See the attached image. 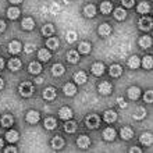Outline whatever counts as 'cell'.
Listing matches in <instances>:
<instances>
[{
  "label": "cell",
  "instance_id": "obj_1",
  "mask_svg": "<svg viewBox=\"0 0 153 153\" xmlns=\"http://www.w3.org/2000/svg\"><path fill=\"white\" fill-rule=\"evenodd\" d=\"M18 91H20V95L24 97H28L32 95L33 92V88H32V84L31 82H22V84L18 86Z\"/></svg>",
  "mask_w": 153,
  "mask_h": 153
},
{
  "label": "cell",
  "instance_id": "obj_35",
  "mask_svg": "<svg viewBox=\"0 0 153 153\" xmlns=\"http://www.w3.org/2000/svg\"><path fill=\"white\" fill-rule=\"evenodd\" d=\"M145 116H146V111L143 107H138V109L134 111V118H135V120H142Z\"/></svg>",
  "mask_w": 153,
  "mask_h": 153
},
{
  "label": "cell",
  "instance_id": "obj_49",
  "mask_svg": "<svg viewBox=\"0 0 153 153\" xmlns=\"http://www.w3.org/2000/svg\"><path fill=\"white\" fill-rule=\"evenodd\" d=\"M6 152H13V153H16L17 149H16V148H7V149H6Z\"/></svg>",
  "mask_w": 153,
  "mask_h": 153
},
{
  "label": "cell",
  "instance_id": "obj_6",
  "mask_svg": "<svg viewBox=\"0 0 153 153\" xmlns=\"http://www.w3.org/2000/svg\"><path fill=\"white\" fill-rule=\"evenodd\" d=\"M43 97H45V100H53L54 97H56V89L54 88H46L43 91Z\"/></svg>",
  "mask_w": 153,
  "mask_h": 153
},
{
  "label": "cell",
  "instance_id": "obj_17",
  "mask_svg": "<svg viewBox=\"0 0 153 153\" xmlns=\"http://www.w3.org/2000/svg\"><path fill=\"white\" fill-rule=\"evenodd\" d=\"M64 93L67 95V96H74L76 93V88H75V85L74 84H65L64 85Z\"/></svg>",
  "mask_w": 153,
  "mask_h": 153
},
{
  "label": "cell",
  "instance_id": "obj_24",
  "mask_svg": "<svg viewBox=\"0 0 153 153\" xmlns=\"http://www.w3.org/2000/svg\"><path fill=\"white\" fill-rule=\"evenodd\" d=\"M6 139H7L8 142H11V143H14V142L18 141V132H17V131H14V129H11V131H8V132L6 134Z\"/></svg>",
  "mask_w": 153,
  "mask_h": 153
},
{
  "label": "cell",
  "instance_id": "obj_52",
  "mask_svg": "<svg viewBox=\"0 0 153 153\" xmlns=\"http://www.w3.org/2000/svg\"><path fill=\"white\" fill-rule=\"evenodd\" d=\"M3 67H4V60L3 59H0V70L3 68Z\"/></svg>",
  "mask_w": 153,
  "mask_h": 153
},
{
  "label": "cell",
  "instance_id": "obj_54",
  "mask_svg": "<svg viewBox=\"0 0 153 153\" xmlns=\"http://www.w3.org/2000/svg\"><path fill=\"white\" fill-rule=\"evenodd\" d=\"M36 84H42V78H36Z\"/></svg>",
  "mask_w": 153,
  "mask_h": 153
},
{
  "label": "cell",
  "instance_id": "obj_47",
  "mask_svg": "<svg viewBox=\"0 0 153 153\" xmlns=\"http://www.w3.org/2000/svg\"><path fill=\"white\" fill-rule=\"evenodd\" d=\"M117 102H118V106H120V107H125V106H127V103L124 102V99H123V97H118V99H117Z\"/></svg>",
  "mask_w": 153,
  "mask_h": 153
},
{
  "label": "cell",
  "instance_id": "obj_44",
  "mask_svg": "<svg viewBox=\"0 0 153 153\" xmlns=\"http://www.w3.org/2000/svg\"><path fill=\"white\" fill-rule=\"evenodd\" d=\"M143 99H145L146 103H152V100H153V92H152V91H148V92L145 93Z\"/></svg>",
  "mask_w": 153,
  "mask_h": 153
},
{
  "label": "cell",
  "instance_id": "obj_12",
  "mask_svg": "<svg viewBox=\"0 0 153 153\" xmlns=\"http://www.w3.org/2000/svg\"><path fill=\"white\" fill-rule=\"evenodd\" d=\"M99 92L102 93V95H109V93H111V85H110V82H102L100 85H99Z\"/></svg>",
  "mask_w": 153,
  "mask_h": 153
},
{
  "label": "cell",
  "instance_id": "obj_20",
  "mask_svg": "<svg viewBox=\"0 0 153 153\" xmlns=\"http://www.w3.org/2000/svg\"><path fill=\"white\" fill-rule=\"evenodd\" d=\"M103 138H105L106 141H113L114 138H116V131L113 128H106L103 131Z\"/></svg>",
  "mask_w": 153,
  "mask_h": 153
},
{
  "label": "cell",
  "instance_id": "obj_53",
  "mask_svg": "<svg viewBox=\"0 0 153 153\" xmlns=\"http://www.w3.org/2000/svg\"><path fill=\"white\" fill-rule=\"evenodd\" d=\"M3 86H4V82H3V79L0 78V89H3Z\"/></svg>",
  "mask_w": 153,
  "mask_h": 153
},
{
  "label": "cell",
  "instance_id": "obj_8",
  "mask_svg": "<svg viewBox=\"0 0 153 153\" xmlns=\"http://www.w3.org/2000/svg\"><path fill=\"white\" fill-rule=\"evenodd\" d=\"M20 50H21V43L18 40H13L11 43L8 45V52L11 54H17V53H20Z\"/></svg>",
  "mask_w": 153,
  "mask_h": 153
},
{
  "label": "cell",
  "instance_id": "obj_42",
  "mask_svg": "<svg viewBox=\"0 0 153 153\" xmlns=\"http://www.w3.org/2000/svg\"><path fill=\"white\" fill-rule=\"evenodd\" d=\"M149 4L148 3H141L139 6H138V13H141V14H146V13H149Z\"/></svg>",
  "mask_w": 153,
  "mask_h": 153
},
{
  "label": "cell",
  "instance_id": "obj_33",
  "mask_svg": "<svg viewBox=\"0 0 153 153\" xmlns=\"http://www.w3.org/2000/svg\"><path fill=\"white\" fill-rule=\"evenodd\" d=\"M111 8H113V6H111L110 1H103V3L100 4V11L103 13V14H109V13H111Z\"/></svg>",
  "mask_w": 153,
  "mask_h": 153
},
{
  "label": "cell",
  "instance_id": "obj_21",
  "mask_svg": "<svg viewBox=\"0 0 153 153\" xmlns=\"http://www.w3.org/2000/svg\"><path fill=\"white\" fill-rule=\"evenodd\" d=\"M38 57H39V60H42V61H49L52 56H50V52H49V50L40 49L39 52H38Z\"/></svg>",
  "mask_w": 153,
  "mask_h": 153
},
{
  "label": "cell",
  "instance_id": "obj_34",
  "mask_svg": "<svg viewBox=\"0 0 153 153\" xmlns=\"http://www.w3.org/2000/svg\"><path fill=\"white\" fill-rule=\"evenodd\" d=\"M56 125H57L56 120H54V118H52V117H49V118H46V120H45V128H46V129H54V128H56Z\"/></svg>",
  "mask_w": 153,
  "mask_h": 153
},
{
  "label": "cell",
  "instance_id": "obj_29",
  "mask_svg": "<svg viewBox=\"0 0 153 153\" xmlns=\"http://www.w3.org/2000/svg\"><path fill=\"white\" fill-rule=\"evenodd\" d=\"M54 33V28H53V25L48 24V25H43L42 27V35L43 36H50Z\"/></svg>",
  "mask_w": 153,
  "mask_h": 153
},
{
  "label": "cell",
  "instance_id": "obj_55",
  "mask_svg": "<svg viewBox=\"0 0 153 153\" xmlns=\"http://www.w3.org/2000/svg\"><path fill=\"white\" fill-rule=\"evenodd\" d=\"M1 146H3V141H1V139H0V148H1Z\"/></svg>",
  "mask_w": 153,
  "mask_h": 153
},
{
  "label": "cell",
  "instance_id": "obj_19",
  "mask_svg": "<svg viewBox=\"0 0 153 153\" xmlns=\"http://www.w3.org/2000/svg\"><path fill=\"white\" fill-rule=\"evenodd\" d=\"M8 68L11 70V71H18L21 68V61L18 59H11V60L8 61Z\"/></svg>",
  "mask_w": 153,
  "mask_h": 153
},
{
  "label": "cell",
  "instance_id": "obj_37",
  "mask_svg": "<svg viewBox=\"0 0 153 153\" xmlns=\"http://www.w3.org/2000/svg\"><path fill=\"white\" fill-rule=\"evenodd\" d=\"M13 121H14V120H13V117L8 116V114H6V116L1 117V121H0V123H1V125H3V127H11Z\"/></svg>",
  "mask_w": 153,
  "mask_h": 153
},
{
  "label": "cell",
  "instance_id": "obj_3",
  "mask_svg": "<svg viewBox=\"0 0 153 153\" xmlns=\"http://www.w3.org/2000/svg\"><path fill=\"white\" fill-rule=\"evenodd\" d=\"M152 18H149V17H143V18L139 20V28L142 31H149L152 28Z\"/></svg>",
  "mask_w": 153,
  "mask_h": 153
},
{
  "label": "cell",
  "instance_id": "obj_5",
  "mask_svg": "<svg viewBox=\"0 0 153 153\" xmlns=\"http://www.w3.org/2000/svg\"><path fill=\"white\" fill-rule=\"evenodd\" d=\"M59 116H60V118H63V120L67 121L73 117V111H71L70 107H61L60 111H59Z\"/></svg>",
  "mask_w": 153,
  "mask_h": 153
},
{
  "label": "cell",
  "instance_id": "obj_18",
  "mask_svg": "<svg viewBox=\"0 0 153 153\" xmlns=\"http://www.w3.org/2000/svg\"><path fill=\"white\" fill-rule=\"evenodd\" d=\"M139 141H141V143L142 145H146V146H150L152 145V141H153V138H152V135L150 134H142L141 135V138H139Z\"/></svg>",
  "mask_w": 153,
  "mask_h": 153
},
{
  "label": "cell",
  "instance_id": "obj_10",
  "mask_svg": "<svg viewBox=\"0 0 153 153\" xmlns=\"http://www.w3.org/2000/svg\"><path fill=\"white\" fill-rule=\"evenodd\" d=\"M21 27H22V29H25V31H31V29H33V27H35V22H33L32 18H24L22 20V22H21Z\"/></svg>",
  "mask_w": 153,
  "mask_h": 153
},
{
  "label": "cell",
  "instance_id": "obj_38",
  "mask_svg": "<svg viewBox=\"0 0 153 153\" xmlns=\"http://www.w3.org/2000/svg\"><path fill=\"white\" fill-rule=\"evenodd\" d=\"M150 45H152L150 36H142L141 39H139V46H141V48H149Z\"/></svg>",
  "mask_w": 153,
  "mask_h": 153
},
{
  "label": "cell",
  "instance_id": "obj_31",
  "mask_svg": "<svg viewBox=\"0 0 153 153\" xmlns=\"http://www.w3.org/2000/svg\"><path fill=\"white\" fill-rule=\"evenodd\" d=\"M139 64H141V60H139L137 56H132L128 60V67H129V68L135 70V68H138V67H139Z\"/></svg>",
  "mask_w": 153,
  "mask_h": 153
},
{
  "label": "cell",
  "instance_id": "obj_40",
  "mask_svg": "<svg viewBox=\"0 0 153 153\" xmlns=\"http://www.w3.org/2000/svg\"><path fill=\"white\" fill-rule=\"evenodd\" d=\"M79 52L84 53V54L89 53L91 52V43H88V42H81L79 43Z\"/></svg>",
  "mask_w": 153,
  "mask_h": 153
},
{
  "label": "cell",
  "instance_id": "obj_4",
  "mask_svg": "<svg viewBox=\"0 0 153 153\" xmlns=\"http://www.w3.org/2000/svg\"><path fill=\"white\" fill-rule=\"evenodd\" d=\"M39 120H40V114L38 113V111H35V110L28 111V114H27V121H28V123H31V124H36Z\"/></svg>",
  "mask_w": 153,
  "mask_h": 153
},
{
  "label": "cell",
  "instance_id": "obj_27",
  "mask_svg": "<svg viewBox=\"0 0 153 153\" xmlns=\"http://www.w3.org/2000/svg\"><path fill=\"white\" fill-rule=\"evenodd\" d=\"M123 74V68H121V65L118 64H114L110 67V75L111 76H120Z\"/></svg>",
  "mask_w": 153,
  "mask_h": 153
},
{
  "label": "cell",
  "instance_id": "obj_11",
  "mask_svg": "<svg viewBox=\"0 0 153 153\" xmlns=\"http://www.w3.org/2000/svg\"><path fill=\"white\" fill-rule=\"evenodd\" d=\"M76 145L79 146V148H82V149H85V148H88V146L91 145V141H89L88 137H85V135H81V137L76 139Z\"/></svg>",
  "mask_w": 153,
  "mask_h": 153
},
{
  "label": "cell",
  "instance_id": "obj_45",
  "mask_svg": "<svg viewBox=\"0 0 153 153\" xmlns=\"http://www.w3.org/2000/svg\"><path fill=\"white\" fill-rule=\"evenodd\" d=\"M24 50H25V53H32L33 50H35V45L27 43V45H25V48H24Z\"/></svg>",
  "mask_w": 153,
  "mask_h": 153
},
{
  "label": "cell",
  "instance_id": "obj_41",
  "mask_svg": "<svg viewBox=\"0 0 153 153\" xmlns=\"http://www.w3.org/2000/svg\"><path fill=\"white\" fill-rule=\"evenodd\" d=\"M142 65H143V68H152V65H153V60H152V57L150 56H146L143 60H142Z\"/></svg>",
  "mask_w": 153,
  "mask_h": 153
},
{
  "label": "cell",
  "instance_id": "obj_16",
  "mask_svg": "<svg viewBox=\"0 0 153 153\" xmlns=\"http://www.w3.org/2000/svg\"><path fill=\"white\" fill-rule=\"evenodd\" d=\"M92 73L95 74V75H102V74L105 73V65H103V63H95V64L92 65Z\"/></svg>",
  "mask_w": 153,
  "mask_h": 153
},
{
  "label": "cell",
  "instance_id": "obj_36",
  "mask_svg": "<svg viewBox=\"0 0 153 153\" xmlns=\"http://www.w3.org/2000/svg\"><path fill=\"white\" fill-rule=\"evenodd\" d=\"M46 45H48L49 49H53V50H56V49L59 48V39H57V38H49L48 42H46Z\"/></svg>",
  "mask_w": 153,
  "mask_h": 153
},
{
  "label": "cell",
  "instance_id": "obj_28",
  "mask_svg": "<svg viewBox=\"0 0 153 153\" xmlns=\"http://www.w3.org/2000/svg\"><path fill=\"white\" fill-rule=\"evenodd\" d=\"M75 129H76V124L74 123V121H67V123L64 124V131L67 134L75 132Z\"/></svg>",
  "mask_w": 153,
  "mask_h": 153
},
{
  "label": "cell",
  "instance_id": "obj_48",
  "mask_svg": "<svg viewBox=\"0 0 153 153\" xmlns=\"http://www.w3.org/2000/svg\"><path fill=\"white\" fill-rule=\"evenodd\" d=\"M4 29H6V22H4L3 20H0V33L3 32Z\"/></svg>",
  "mask_w": 153,
  "mask_h": 153
},
{
  "label": "cell",
  "instance_id": "obj_14",
  "mask_svg": "<svg viewBox=\"0 0 153 153\" xmlns=\"http://www.w3.org/2000/svg\"><path fill=\"white\" fill-rule=\"evenodd\" d=\"M111 33V27L109 24H102L99 27V35L100 36H109Z\"/></svg>",
  "mask_w": 153,
  "mask_h": 153
},
{
  "label": "cell",
  "instance_id": "obj_51",
  "mask_svg": "<svg viewBox=\"0 0 153 153\" xmlns=\"http://www.w3.org/2000/svg\"><path fill=\"white\" fill-rule=\"evenodd\" d=\"M10 1H11L13 4H18V3H21L22 0H10Z\"/></svg>",
  "mask_w": 153,
  "mask_h": 153
},
{
  "label": "cell",
  "instance_id": "obj_13",
  "mask_svg": "<svg viewBox=\"0 0 153 153\" xmlns=\"http://www.w3.org/2000/svg\"><path fill=\"white\" fill-rule=\"evenodd\" d=\"M74 79H75V82L78 85H82L86 82V74L84 73V71H78V73L74 74Z\"/></svg>",
  "mask_w": 153,
  "mask_h": 153
},
{
  "label": "cell",
  "instance_id": "obj_39",
  "mask_svg": "<svg viewBox=\"0 0 153 153\" xmlns=\"http://www.w3.org/2000/svg\"><path fill=\"white\" fill-rule=\"evenodd\" d=\"M114 17H116L117 20H124L125 17H127V13H125L121 7H118L114 10Z\"/></svg>",
  "mask_w": 153,
  "mask_h": 153
},
{
  "label": "cell",
  "instance_id": "obj_22",
  "mask_svg": "<svg viewBox=\"0 0 153 153\" xmlns=\"http://www.w3.org/2000/svg\"><path fill=\"white\" fill-rule=\"evenodd\" d=\"M117 120V113L113 110H107L105 113V121L106 123H114Z\"/></svg>",
  "mask_w": 153,
  "mask_h": 153
},
{
  "label": "cell",
  "instance_id": "obj_23",
  "mask_svg": "<svg viewBox=\"0 0 153 153\" xmlns=\"http://www.w3.org/2000/svg\"><path fill=\"white\" fill-rule=\"evenodd\" d=\"M28 71L31 74H39L40 71H42V67H40L39 63H36V61H32V63L29 64V67H28Z\"/></svg>",
  "mask_w": 153,
  "mask_h": 153
},
{
  "label": "cell",
  "instance_id": "obj_2",
  "mask_svg": "<svg viewBox=\"0 0 153 153\" xmlns=\"http://www.w3.org/2000/svg\"><path fill=\"white\" fill-rule=\"evenodd\" d=\"M99 123H100V118L96 114H91V116L86 117V127L88 128H97Z\"/></svg>",
  "mask_w": 153,
  "mask_h": 153
},
{
  "label": "cell",
  "instance_id": "obj_15",
  "mask_svg": "<svg viewBox=\"0 0 153 153\" xmlns=\"http://www.w3.org/2000/svg\"><path fill=\"white\" fill-rule=\"evenodd\" d=\"M84 14L86 17H89V18H92V17H95V14H96V7H95L93 4H88V6H85Z\"/></svg>",
  "mask_w": 153,
  "mask_h": 153
},
{
  "label": "cell",
  "instance_id": "obj_50",
  "mask_svg": "<svg viewBox=\"0 0 153 153\" xmlns=\"http://www.w3.org/2000/svg\"><path fill=\"white\" fill-rule=\"evenodd\" d=\"M131 152H132V153H139V152H141V149H139V148H132V149H131Z\"/></svg>",
  "mask_w": 153,
  "mask_h": 153
},
{
  "label": "cell",
  "instance_id": "obj_30",
  "mask_svg": "<svg viewBox=\"0 0 153 153\" xmlns=\"http://www.w3.org/2000/svg\"><path fill=\"white\" fill-rule=\"evenodd\" d=\"M67 60H68L70 63H78V60H79L78 52H75V50H70L68 54H67Z\"/></svg>",
  "mask_w": 153,
  "mask_h": 153
},
{
  "label": "cell",
  "instance_id": "obj_26",
  "mask_svg": "<svg viewBox=\"0 0 153 153\" xmlns=\"http://www.w3.org/2000/svg\"><path fill=\"white\" fill-rule=\"evenodd\" d=\"M18 16H20V10L17 7H10L7 10V17L10 20H16V18H18Z\"/></svg>",
  "mask_w": 153,
  "mask_h": 153
},
{
  "label": "cell",
  "instance_id": "obj_43",
  "mask_svg": "<svg viewBox=\"0 0 153 153\" xmlns=\"http://www.w3.org/2000/svg\"><path fill=\"white\" fill-rule=\"evenodd\" d=\"M76 32H74V31H70V32H67V42H70V43H73V42H75L76 40Z\"/></svg>",
  "mask_w": 153,
  "mask_h": 153
},
{
  "label": "cell",
  "instance_id": "obj_7",
  "mask_svg": "<svg viewBox=\"0 0 153 153\" xmlns=\"http://www.w3.org/2000/svg\"><path fill=\"white\" fill-rule=\"evenodd\" d=\"M139 95H141V89L138 88V86H131L128 89V96L131 100H137L138 97H139Z\"/></svg>",
  "mask_w": 153,
  "mask_h": 153
},
{
  "label": "cell",
  "instance_id": "obj_46",
  "mask_svg": "<svg viewBox=\"0 0 153 153\" xmlns=\"http://www.w3.org/2000/svg\"><path fill=\"white\" fill-rule=\"evenodd\" d=\"M134 3H135V0H123V6L124 7H132Z\"/></svg>",
  "mask_w": 153,
  "mask_h": 153
},
{
  "label": "cell",
  "instance_id": "obj_32",
  "mask_svg": "<svg viewBox=\"0 0 153 153\" xmlns=\"http://www.w3.org/2000/svg\"><path fill=\"white\" fill-rule=\"evenodd\" d=\"M52 146L54 148V149H61V148L64 146V141H63L60 137L53 138L52 139Z\"/></svg>",
  "mask_w": 153,
  "mask_h": 153
},
{
  "label": "cell",
  "instance_id": "obj_9",
  "mask_svg": "<svg viewBox=\"0 0 153 153\" xmlns=\"http://www.w3.org/2000/svg\"><path fill=\"white\" fill-rule=\"evenodd\" d=\"M120 135H121V138H123V139L128 141V139H131V138L134 137V132H132V129L129 128V127H124V128H121Z\"/></svg>",
  "mask_w": 153,
  "mask_h": 153
},
{
  "label": "cell",
  "instance_id": "obj_25",
  "mask_svg": "<svg viewBox=\"0 0 153 153\" xmlns=\"http://www.w3.org/2000/svg\"><path fill=\"white\" fill-rule=\"evenodd\" d=\"M52 74L54 76H60V75H63L64 74V67L61 64H54L52 67Z\"/></svg>",
  "mask_w": 153,
  "mask_h": 153
}]
</instances>
